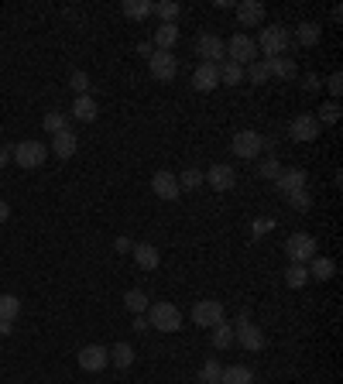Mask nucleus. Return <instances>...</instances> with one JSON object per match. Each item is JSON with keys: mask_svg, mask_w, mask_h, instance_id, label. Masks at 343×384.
Returning a JSON list of instances; mask_svg holds the SVG:
<instances>
[{"mask_svg": "<svg viewBox=\"0 0 343 384\" xmlns=\"http://www.w3.org/2000/svg\"><path fill=\"white\" fill-rule=\"evenodd\" d=\"M144 316H148V326L158 330V333H179L182 330V312L172 302H151Z\"/></svg>", "mask_w": 343, "mask_h": 384, "instance_id": "obj_1", "label": "nucleus"}, {"mask_svg": "<svg viewBox=\"0 0 343 384\" xmlns=\"http://www.w3.org/2000/svg\"><path fill=\"white\" fill-rule=\"evenodd\" d=\"M254 45H258L268 58H278V55H285V51L292 49V31L282 25H268V27H261V35H258Z\"/></svg>", "mask_w": 343, "mask_h": 384, "instance_id": "obj_2", "label": "nucleus"}, {"mask_svg": "<svg viewBox=\"0 0 343 384\" xmlns=\"http://www.w3.org/2000/svg\"><path fill=\"white\" fill-rule=\"evenodd\" d=\"M223 49H227V62H237V66H244V69H247V66L254 62V55H258L254 38H251V35H240V31L223 45Z\"/></svg>", "mask_w": 343, "mask_h": 384, "instance_id": "obj_3", "label": "nucleus"}, {"mask_svg": "<svg viewBox=\"0 0 343 384\" xmlns=\"http://www.w3.org/2000/svg\"><path fill=\"white\" fill-rule=\"evenodd\" d=\"M285 254H289L292 264H306L316 257V237L313 233H292L285 240Z\"/></svg>", "mask_w": 343, "mask_h": 384, "instance_id": "obj_4", "label": "nucleus"}, {"mask_svg": "<svg viewBox=\"0 0 343 384\" xmlns=\"http://www.w3.org/2000/svg\"><path fill=\"white\" fill-rule=\"evenodd\" d=\"M14 165H21V168H38V165H45V158H49V148L42 144V141H21V144H14Z\"/></svg>", "mask_w": 343, "mask_h": 384, "instance_id": "obj_5", "label": "nucleus"}, {"mask_svg": "<svg viewBox=\"0 0 343 384\" xmlns=\"http://www.w3.org/2000/svg\"><path fill=\"white\" fill-rule=\"evenodd\" d=\"M223 319H227V309H223V302H216V299H203V302L192 306V323L203 326V330H213Z\"/></svg>", "mask_w": 343, "mask_h": 384, "instance_id": "obj_6", "label": "nucleus"}, {"mask_svg": "<svg viewBox=\"0 0 343 384\" xmlns=\"http://www.w3.org/2000/svg\"><path fill=\"white\" fill-rule=\"evenodd\" d=\"M230 151L237 154V158H258V154L264 151V137L258 134V130H237L234 134V141H230Z\"/></svg>", "mask_w": 343, "mask_h": 384, "instance_id": "obj_7", "label": "nucleus"}, {"mask_svg": "<svg viewBox=\"0 0 343 384\" xmlns=\"http://www.w3.org/2000/svg\"><path fill=\"white\" fill-rule=\"evenodd\" d=\"M148 69H151V76L158 79V82H172L175 73H179V62H175V55H172V51H151Z\"/></svg>", "mask_w": 343, "mask_h": 384, "instance_id": "obj_8", "label": "nucleus"}, {"mask_svg": "<svg viewBox=\"0 0 343 384\" xmlns=\"http://www.w3.org/2000/svg\"><path fill=\"white\" fill-rule=\"evenodd\" d=\"M76 364H80L82 371L96 374V371H104L106 364H110V350L100 347V343H89V347H82L80 354H76Z\"/></svg>", "mask_w": 343, "mask_h": 384, "instance_id": "obj_9", "label": "nucleus"}, {"mask_svg": "<svg viewBox=\"0 0 343 384\" xmlns=\"http://www.w3.org/2000/svg\"><path fill=\"white\" fill-rule=\"evenodd\" d=\"M196 55L203 58V62H210V66H220L223 58H227V49H223V42L216 38V35H199L196 38Z\"/></svg>", "mask_w": 343, "mask_h": 384, "instance_id": "obj_10", "label": "nucleus"}, {"mask_svg": "<svg viewBox=\"0 0 343 384\" xmlns=\"http://www.w3.org/2000/svg\"><path fill=\"white\" fill-rule=\"evenodd\" d=\"M203 182H210L213 192H230L237 185L234 165H210V172H203Z\"/></svg>", "mask_w": 343, "mask_h": 384, "instance_id": "obj_11", "label": "nucleus"}, {"mask_svg": "<svg viewBox=\"0 0 343 384\" xmlns=\"http://www.w3.org/2000/svg\"><path fill=\"white\" fill-rule=\"evenodd\" d=\"M234 343H240L244 350H264V333L247 319V323L234 326Z\"/></svg>", "mask_w": 343, "mask_h": 384, "instance_id": "obj_12", "label": "nucleus"}, {"mask_svg": "<svg viewBox=\"0 0 343 384\" xmlns=\"http://www.w3.org/2000/svg\"><path fill=\"white\" fill-rule=\"evenodd\" d=\"M151 189H155V196L165 199V203H175L179 196H182V189H179V179L172 175V172H155V179H151Z\"/></svg>", "mask_w": 343, "mask_h": 384, "instance_id": "obj_13", "label": "nucleus"}, {"mask_svg": "<svg viewBox=\"0 0 343 384\" xmlns=\"http://www.w3.org/2000/svg\"><path fill=\"white\" fill-rule=\"evenodd\" d=\"M319 130H323V128L316 124V117H313V113H299V117L289 124V134L295 137V141H316Z\"/></svg>", "mask_w": 343, "mask_h": 384, "instance_id": "obj_14", "label": "nucleus"}, {"mask_svg": "<svg viewBox=\"0 0 343 384\" xmlns=\"http://www.w3.org/2000/svg\"><path fill=\"white\" fill-rule=\"evenodd\" d=\"M237 25L240 27H261L264 25V4H258V0H240Z\"/></svg>", "mask_w": 343, "mask_h": 384, "instance_id": "obj_15", "label": "nucleus"}, {"mask_svg": "<svg viewBox=\"0 0 343 384\" xmlns=\"http://www.w3.org/2000/svg\"><path fill=\"white\" fill-rule=\"evenodd\" d=\"M306 182H309V175H306L302 168H282V175L275 179V185H278V192L292 196V192H302Z\"/></svg>", "mask_w": 343, "mask_h": 384, "instance_id": "obj_16", "label": "nucleus"}, {"mask_svg": "<svg viewBox=\"0 0 343 384\" xmlns=\"http://www.w3.org/2000/svg\"><path fill=\"white\" fill-rule=\"evenodd\" d=\"M192 86L199 93H210L220 86V66H210V62H199V69L192 73Z\"/></svg>", "mask_w": 343, "mask_h": 384, "instance_id": "obj_17", "label": "nucleus"}, {"mask_svg": "<svg viewBox=\"0 0 343 384\" xmlns=\"http://www.w3.org/2000/svg\"><path fill=\"white\" fill-rule=\"evenodd\" d=\"M69 117H73V120H82V124H93V120L100 117V103L93 100L89 93H86V97H76L73 110H69Z\"/></svg>", "mask_w": 343, "mask_h": 384, "instance_id": "obj_18", "label": "nucleus"}, {"mask_svg": "<svg viewBox=\"0 0 343 384\" xmlns=\"http://www.w3.org/2000/svg\"><path fill=\"white\" fill-rule=\"evenodd\" d=\"M134 261L144 268V271H155L161 264V254L155 244H148V240H141V244H134Z\"/></svg>", "mask_w": 343, "mask_h": 384, "instance_id": "obj_19", "label": "nucleus"}, {"mask_svg": "<svg viewBox=\"0 0 343 384\" xmlns=\"http://www.w3.org/2000/svg\"><path fill=\"white\" fill-rule=\"evenodd\" d=\"M76 148H80V137H76L73 130H62V134H55L52 137V151L58 154V158H73Z\"/></svg>", "mask_w": 343, "mask_h": 384, "instance_id": "obj_20", "label": "nucleus"}, {"mask_svg": "<svg viewBox=\"0 0 343 384\" xmlns=\"http://www.w3.org/2000/svg\"><path fill=\"white\" fill-rule=\"evenodd\" d=\"M268 62V73L275 79H295V58H289V55H278V58H264Z\"/></svg>", "mask_w": 343, "mask_h": 384, "instance_id": "obj_21", "label": "nucleus"}, {"mask_svg": "<svg viewBox=\"0 0 343 384\" xmlns=\"http://www.w3.org/2000/svg\"><path fill=\"white\" fill-rule=\"evenodd\" d=\"M175 42H179V25H158L155 31V51H172L175 49Z\"/></svg>", "mask_w": 343, "mask_h": 384, "instance_id": "obj_22", "label": "nucleus"}, {"mask_svg": "<svg viewBox=\"0 0 343 384\" xmlns=\"http://www.w3.org/2000/svg\"><path fill=\"white\" fill-rule=\"evenodd\" d=\"M220 384H254V371H251V367H244V364L223 367V374H220Z\"/></svg>", "mask_w": 343, "mask_h": 384, "instance_id": "obj_23", "label": "nucleus"}, {"mask_svg": "<svg viewBox=\"0 0 343 384\" xmlns=\"http://www.w3.org/2000/svg\"><path fill=\"white\" fill-rule=\"evenodd\" d=\"M309 271V278H316V282H330L333 275H337V261L333 257H313V268H306Z\"/></svg>", "mask_w": 343, "mask_h": 384, "instance_id": "obj_24", "label": "nucleus"}, {"mask_svg": "<svg viewBox=\"0 0 343 384\" xmlns=\"http://www.w3.org/2000/svg\"><path fill=\"white\" fill-rule=\"evenodd\" d=\"M319 38H323V27L316 25V21H306V25L295 27V38L292 42H299V45H306V49H313Z\"/></svg>", "mask_w": 343, "mask_h": 384, "instance_id": "obj_25", "label": "nucleus"}, {"mask_svg": "<svg viewBox=\"0 0 343 384\" xmlns=\"http://www.w3.org/2000/svg\"><path fill=\"white\" fill-rule=\"evenodd\" d=\"M131 21H144V18H151L155 14V4L151 0H124V7H120Z\"/></svg>", "mask_w": 343, "mask_h": 384, "instance_id": "obj_26", "label": "nucleus"}, {"mask_svg": "<svg viewBox=\"0 0 343 384\" xmlns=\"http://www.w3.org/2000/svg\"><path fill=\"white\" fill-rule=\"evenodd\" d=\"M210 340H213V347L216 350H227V347H234V326L223 319V323H216L210 330Z\"/></svg>", "mask_w": 343, "mask_h": 384, "instance_id": "obj_27", "label": "nucleus"}, {"mask_svg": "<svg viewBox=\"0 0 343 384\" xmlns=\"http://www.w3.org/2000/svg\"><path fill=\"white\" fill-rule=\"evenodd\" d=\"M220 82L223 86H240L244 82V66H237V62H220Z\"/></svg>", "mask_w": 343, "mask_h": 384, "instance_id": "obj_28", "label": "nucleus"}, {"mask_svg": "<svg viewBox=\"0 0 343 384\" xmlns=\"http://www.w3.org/2000/svg\"><path fill=\"white\" fill-rule=\"evenodd\" d=\"M124 306H127V312H134V316H144L148 306H151V299H148L141 288H131V292L124 295Z\"/></svg>", "mask_w": 343, "mask_h": 384, "instance_id": "obj_29", "label": "nucleus"}, {"mask_svg": "<svg viewBox=\"0 0 343 384\" xmlns=\"http://www.w3.org/2000/svg\"><path fill=\"white\" fill-rule=\"evenodd\" d=\"M21 312V299L18 295H0V323H14Z\"/></svg>", "mask_w": 343, "mask_h": 384, "instance_id": "obj_30", "label": "nucleus"}, {"mask_svg": "<svg viewBox=\"0 0 343 384\" xmlns=\"http://www.w3.org/2000/svg\"><path fill=\"white\" fill-rule=\"evenodd\" d=\"M42 128L49 130V134H62V130H69V113H58V110H52V113H45V120H42Z\"/></svg>", "mask_w": 343, "mask_h": 384, "instance_id": "obj_31", "label": "nucleus"}, {"mask_svg": "<svg viewBox=\"0 0 343 384\" xmlns=\"http://www.w3.org/2000/svg\"><path fill=\"white\" fill-rule=\"evenodd\" d=\"M110 364H117L120 371H127L134 364V350H131V343H117L113 350H110Z\"/></svg>", "mask_w": 343, "mask_h": 384, "instance_id": "obj_32", "label": "nucleus"}, {"mask_svg": "<svg viewBox=\"0 0 343 384\" xmlns=\"http://www.w3.org/2000/svg\"><path fill=\"white\" fill-rule=\"evenodd\" d=\"M244 79H251L254 86H264V82L271 79V73H268V62H258V58H254V62L244 69Z\"/></svg>", "mask_w": 343, "mask_h": 384, "instance_id": "obj_33", "label": "nucleus"}, {"mask_svg": "<svg viewBox=\"0 0 343 384\" xmlns=\"http://www.w3.org/2000/svg\"><path fill=\"white\" fill-rule=\"evenodd\" d=\"M220 374H223V367H220V360L210 357L203 367H199V384H220Z\"/></svg>", "mask_w": 343, "mask_h": 384, "instance_id": "obj_34", "label": "nucleus"}, {"mask_svg": "<svg viewBox=\"0 0 343 384\" xmlns=\"http://www.w3.org/2000/svg\"><path fill=\"white\" fill-rule=\"evenodd\" d=\"M306 282H309L306 264H289V271H285V285H289V288H302Z\"/></svg>", "mask_w": 343, "mask_h": 384, "instance_id": "obj_35", "label": "nucleus"}, {"mask_svg": "<svg viewBox=\"0 0 343 384\" xmlns=\"http://www.w3.org/2000/svg\"><path fill=\"white\" fill-rule=\"evenodd\" d=\"M155 14L161 18V25H175V18H179V4L161 0V4H155Z\"/></svg>", "mask_w": 343, "mask_h": 384, "instance_id": "obj_36", "label": "nucleus"}, {"mask_svg": "<svg viewBox=\"0 0 343 384\" xmlns=\"http://www.w3.org/2000/svg\"><path fill=\"white\" fill-rule=\"evenodd\" d=\"M340 120V103H323V110H319L316 124L323 128V124H337Z\"/></svg>", "mask_w": 343, "mask_h": 384, "instance_id": "obj_37", "label": "nucleus"}, {"mask_svg": "<svg viewBox=\"0 0 343 384\" xmlns=\"http://www.w3.org/2000/svg\"><path fill=\"white\" fill-rule=\"evenodd\" d=\"M258 175H261V179H278V175H282V165H278V158H264L261 165H258Z\"/></svg>", "mask_w": 343, "mask_h": 384, "instance_id": "obj_38", "label": "nucleus"}, {"mask_svg": "<svg viewBox=\"0 0 343 384\" xmlns=\"http://www.w3.org/2000/svg\"><path fill=\"white\" fill-rule=\"evenodd\" d=\"M179 179V189H196V185H203V172L199 168H185L182 175H175Z\"/></svg>", "mask_w": 343, "mask_h": 384, "instance_id": "obj_39", "label": "nucleus"}, {"mask_svg": "<svg viewBox=\"0 0 343 384\" xmlns=\"http://www.w3.org/2000/svg\"><path fill=\"white\" fill-rule=\"evenodd\" d=\"M69 86H73L76 97H86V89H89V76H86V73H73V76H69Z\"/></svg>", "mask_w": 343, "mask_h": 384, "instance_id": "obj_40", "label": "nucleus"}, {"mask_svg": "<svg viewBox=\"0 0 343 384\" xmlns=\"http://www.w3.org/2000/svg\"><path fill=\"white\" fill-rule=\"evenodd\" d=\"M289 199V206H295V209H309V196H306V189L302 192H292V196H285Z\"/></svg>", "mask_w": 343, "mask_h": 384, "instance_id": "obj_41", "label": "nucleus"}, {"mask_svg": "<svg viewBox=\"0 0 343 384\" xmlns=\"http://www.w3.org/2000/svg\"><path fill=\"white\" fill-rule=\"evenodd\" d=\"M326 89H330L333 97H340L343 93V73H333V76L326 79Z\"/></svg>", "mask_w": 343, "mask_h": 384, "instance_id": "obj_42", "label": "nucleus"}, {"mask_svg": "<svg viewBox=\"0 0 343 384\" xmlns=\"http://www.w3.org/2000/svg\"><path fill=\"white\" fill-rule=\"evenodd\" d=\"M113 251H117V254H131L134 244L127 240V237H117V240H113Z\"/></svg>", "mask_w": 343, "mask_h": 384, "instance_id": "obj_43", "label": "nucleus"}, {"mask_svg": "<svg viewBox=\"0 0 343 384\" xmlns=\"http://www.w3.org/2000/svg\"><path fill=\"white\" fill-rule=\"evenodd\" d=\"M134 330H137V333H148V330H151V326H148V316H134Z\"/></svg>", "mask_w": 343, "mask_h": 384, "instance_id": "obj_44", "label": "nucleus"}, {"mask_svg": "<svg viewBox=\"0 0 343 384\" xmlns=\"http://www.w3.org/2000/svg\"><path fill=\"white\" fill-rule=\"evenodd\" d=\"M302 86H306L309 93H316V89H319V76H306V79H302Z\"/></svg>", "mask_w": 343, "mask_h": 384, "instance_id": "obj_45", "label": "nucleus"}, {"mask_svg": "<svg viewBox=\"0 0 343 384\" xmlns=\"http://www.w3.org/2000/svg\"><path fill=\"white\" fill-rule=\"evenodd\" d=\"M11 154H14V148H7V144H0V168L11 161Z\"/></svg>", "mask_w": 343, "mask_h": 384, "instance_id": "obj_46", "label": "nucleus"}, {"mask_svg": "<svg viewBox=\"0 0 343 384\" xmlns=\"http://www.w3.org/2000/svg\"><path fill=\"white\" fill-rule=\"evenodd\" d=\"M7 216H11V206H7V203H4V199H0V223H4Z\"/></svg>", "mask_w": 343, "mask_h": 384, "instance_id": "obj_47", "label": "nucleus"}, {"mask_svg": "<svg viewBox=\"0 0 343 384\" xmlns=\"http://www.w3.org/2000/svg\"><path fill=\"white\" fill-rule=\"evenodd\" d=\"M0 333L11 336V333H14V323H0Z\"/></svg>", "mask_w": 343, "mask_h": 384, "instance_id": "obj_48", "label": "nucleus"}]
</instances>
